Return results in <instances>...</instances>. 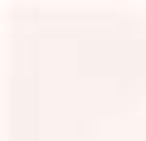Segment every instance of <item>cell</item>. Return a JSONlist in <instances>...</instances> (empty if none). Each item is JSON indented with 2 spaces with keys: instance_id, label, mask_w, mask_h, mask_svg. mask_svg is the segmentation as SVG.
<instances>
[]
</instances>
